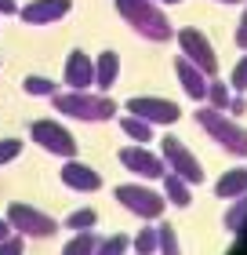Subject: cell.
<instances>
[{
    "instance_id": "13",
    "label": "cell",
    "mask_w": 247,
    "mask_h": 255,
    "mask_svg": "<svg viewBox=\"0 0 247 255\" xmlns=\"http://www.w3.org/2000/svg\"><path fill=\"white\" fill-rule=\"evenodd\" d=\"M11 223H15L22 234H33V237H44V234H55V223L48 215H40V212H33V208H26V204H11Z\"/></svg>"
},
{
    "instance_id": "23",
    "label": "cell",
    "mask_w": 247,
    "mask_h": 255,
    "mask_svg": "<svg viewBox=\"0 0 247 255\" xmlns=\"http://www.w3.org/2000/svg\"><path fill=\"white\" fill-rule=\"evenodd\" d=\"M18 153H22V142H18V138H0V164L15 160Z\"/></svg>"
},
{
    "instance_id": "15",
    "label": "cell",
    "mask_w": 247,
    "mask_h": 255,
    "mask_svg": "<svg viewBox=\"0 0 247 255\" xmlns=\"http://www.w3.org/2000/svg\"><path fill=\"white\" fill-rule=\"evenodd\" d=\"M116 77H120V55L116 51H102L98 62H95V88L105 95V91L116 84Z\"/></svg>"
},
{
    "instance_id": "10",
    "label": "cell",
    "mask_w": 247,
    "mask_h": 255,
    "mask_svg": "<svg viewBox=\"0 0 247 255\" xmlns=\"http://www.w3.org/2000/svg\"><path fill=\"white\" fill-rule=\"evenodd\" d=\"M69 7H73L69 0H33V4L18 7V15H22V22H29V26H51V22L69 15Z\"/></svg>"
},
{
    "instance_id": "27",
    "label": "cell",
    "mask_w": 247,
    "mask_h": 255,
    "mask_svg": "<svg viewBox=\"0 0 247 255\" xmlns=\"http://www.w3.org/2000/svg\"><path fill=\"white\" fill-rule=\"evenodd\" d=\"M233 88H237V91H247V55L237 62V69H233Z\"/></svg>"
},
{
    "instance_id": "19",
    "label": "cell",
    "mask_w": 247,
    "mask_h": 255,
    "mask_svg": "<svg viewBox=\"0 0 247 255\" xmlns=\"http://www.w3.org/2000/svg\"><path fill=\"white\" fill-rule=\"evenodd\" d=\"M164 190H167V197L174 204H189V186H185V179H178V175H164Z\"/></svg>"
},
{
    "instance_id": "30",
    "label": "cell",
    "mask_w": 247,
    "mask_h": 255,
    "mask_svg": "<svg viewBox=\"0 0 247 255\" xmlns=\"http://www.w3.org/2000/svg\"><path fill=\"white\" fill-rule=\"evenodd\" d=\"M0 255H22V241H0Z\"/></svg>"
},
{
    "instance_id": "5",
    "label": "cell",
    "mask_w": 247,
    "mask_h": 255,
    "mask_svg": "<svg viewBox=\"0 0 247 255\" xmlns=\"http://www.w3.org/2000/svg\"><path fill=\"white\" fill-rule=\"evenodd\" d=\"M127 113L131 117H142L146 124H174L182 117V110L174 106L171 99H157V95H131L127 99Z\"/></svg>"
},
{
    "instance_id": "3",
    "label": "cell",
    "mask_w": 247,
    "mask_h": 255,
    "mask_svg": "<svg viewBox=\"0 0 247 255\" xmlns=\"http://www.w3.org/2000/svg\"><path fill=\"white\" fill-rule=\"evenodd\" d=\"M196 124L204 128V131L215 138L222 149H229V153H237V157H247V128H240L237 121H229L222 110L204 106V110L196 113Z\"/></svg>"
},
{
    "instance_id": "8",
    "label": "cell",
    "mask_w": 247,
    "mask_h": 255,
    "mask_svg": "<svg viewBox=\"0 0 247 255\" xmlns=\"http://www.w3.org/2000/svg\"><path fill=\"white\" fill-rule=\"evenodd\" d=\"M116 201H120L127 212L142 215V219H157L164 212V197L146 190V186H120V190H116Z\"/></svg>"
},
{
    "instance_id": "22",
    "label": "cell",
    "mask_w": 247,
    "mask_h": 255,
    "mask_svg": "<svg viewBox=\"0 0 247 255\" xmlns=\"http://www.w3.org/2000/svg\"><path fill=\"white\" fill-rule=\"evenodd\" d=\"M244 219H247V197H240V204H237V208H233V212L226 215V226L233 230V234H237V230L244 226Z\"/></svg>"
},
{
    "instance_id": "2",
    "label": "cell",
    "mask_w": 247,
    "mask_h": 255,
    "mask_svg": "<svg viewBox=\"0 0 247 255\" xmlns=\"http://www.w3.org/2000/svg\"><path fill=\"white\" fill-rule=\"evenodd\" d=\"M55 99V110L66 113V117H77V121H109L116 113V102L109 95H87V91H66V95H51Z\"/></svg>"
},
{
    "instance_id": "20",
    "label": "cell",
    "mask_w": 247,
    "mask_h": 255,
    "mask_svg": "<svg viewBox=\"0 0 247 255\" xmlns=\"http://www.w3.org/2000/svg\"><path fill=\"white\" fill-rule=\"evenodd\" d=\"M207 102H211V110H226L229 106V88L222 80H207Z\"/></svg>"
},
{
    "instance_id": "28",
    "label": "cell",
    "mask_w": 247,
    "mask_h": 255,
    "mask_svg": "<svg viewBox=\"0 0 247 255\" xmlns=\"http://www.w3.org/2000/svg\"><path fill=\"white\" fill-rule=\"evenodd\" d=\"M153 248H157V234H153V230H142V237H138V252L149 255Z\"/></svg>"
},
{
    "instance_id": "32",
    "label": "cell",
    "mask_w": 247,
    "mask_h": 255,
    "mask_svg": "<svg viewBox=\"0 0 247 255\" xmlns=\"http://www.w3.org/2000/svg\"><path fill=\"white\" fill-rule=\"evenodd\" d=\"M0 15H18V4L15 0H0Z\"/></svg>"
},
{
    "instance_id": "12",
    "label": "cell",
    "mask_w": 247,
    "mask_h": 255,
    "mask_svg": "<svg viewBox=\"0 0 247 255\" xmlns=\"http://www.w3.org/2000/svg\"><path fill=\"white\" fill-rule=\"evenodd\" d=\"M174 73H178V84H182V91H185L193 102H204V99H207V73H204V69H196L185 55L174 62Z\"/></svg>"
},
{
    "instance_id": "4",
    "label": "cell",
    "mask_w": 247,
    "mask_h": 255,
    "mask_svg": "<svg viewBox=\"0 0 247 255\" xmlns=\"http://www.w3.org/2000/svg\"><path fill=\"white\" fill-rule=\"evenodd\" d=\"M178 44H182V55H185V59H189L196 69H204L207 77H215V73H218V55H215L211 40H207L200 29H193V26L178 29Z\"/></svg>"
},
{
    "instance_id": "21",
    "label": "cell",
    "mask_w": 247,
    "mask_h": 255,
    "mask_svg": "<svg viewBox=\"0 0 247 255\" xmlns=\"http://www.w3.org/2000/svg\"><path fill=\"white\" fill-rule=\"evenodd\" d=\"M91 252H95V237L91 234H80L77 241L66 245V255H91Z\"/></svg>"
},
{
    "instance_id": "29",
    "label": "cell",
    "mask_w": 247,
    "mask_h": 255,
    "mask_svg": "<svg viewBox=\"0 0 247 255\" xmlns=\"http://www.w3.org/2000/svg\"><path fill=\"white\" fill-rule=\"evenodd\" d=\"M233 40H237L240 48L247 51V7H244V18H240V26H237V37H233Z\"/></svg>"
},
{
    "instance_id": "9",
    "label": "cell",
    "mask_w": 247,
    "mask_h": 255,
    "mask_svg": "<svg viewBox=\"0 0 247 255\" xmlns=\"http://www.w3.org/2000/svg\"><path fill=\"white\" fill-rule=\"evenodd\" d=\"M120 164L131 168V171H138L142 179H164V175H167L164 160H160L157 153H149V149H142V146H127V149H120Z\"/></svg>"
},
{
    "instance_id": "17",
    "label": "cell",
    "mask_w": 247,
    "mask_h": 255,
    "mask_svg": "<svg viewBox=\"0 0 247 255\" xmlns=\"http://www.w3.org/2000/svg\"><path fill=\"white\" fill-rule=\"evenodd\" d=\"M120 128L135 142H153V124H146L142 117H131V113H127V117H120Z\"/></svg>"
},
{
    "instance_id": "31",
    "label": "cell",
    "mask_w": 247,
    "mask_h": 255,
    "mask_svg": "<svg viewBox=\"0 0 247 255\" xmlns=\"http://www.w3.org/2000/svg\"><path fill=\"white\" fill-rule=\"evenodd\" d=\"M229 113H237V117H240V113H247V99L244 95H237V99H229V106H226Z\"/></svg>"
},
{
    "instance_id": "25",
    "label": "cell",
    "mask_w": 247,
    "mask_h": 255,
    "mask_svg": "<svg viewBox=\"0 0 247 255\" xmlns=\"http://www.w3.org/2000/svg\"><path fill=\"white\" fill-rule=\"evenodd\" d=\"M160 248H164V255H178V245H174V230L171 226H160Z\"/></svg>"
},
{
    "instance_id": "18",
    "label": "cell",
    "mask_w": 247,
    "mask_h": 255,
    "mask_svg": "<svg viewBox=\"0 0 247 255\" xmlns=\"http://www.w3.org/2000/svg\"><path fill=\"white\" fill-rule=\"evenodd\" d=\"M22 91H26V95H33V99H51V95H55V80L33 73V77L22 80Z\"/></svg>"
},
{
    "instance_id": "7",
    "label": "cell",
    "mask_w": 247,
    "mask_h": 255,
    "mask_svg": "<svg viewBox=\"0 0 247 255\" xmlns=\"http://www.w3.org/2000/svg\"><path fill=\"white\" fill-rule=\"evenodd\" d=\"M164 164H171V171H174L178 179H185V182H200V179H204L200 160L182 146V138H174V135L164 138Z\"/></svg>"
},
{
    "instance_id": "14",
    "label": "cell",
    "mask_w": 247,
    "mask_h": 255,
    "mask_svg": "<svg viewBox=\"0 0 247 255\" xmlns=\"http://www.w3.org/2000/svg\"><path fill=\"white\" fill-rule=\"evenodd\" d=\"M62 182L66 186H73V190H98L102 186V175L95 168H87V164H77V160H69V164L62 168Z\"/></svg>"
},
{
    "instance_id": "34",
    "label": "cell",
    "mask_w": 247,
    "mask_h": 255,
    "mask_svg": "<svg viewBox=\"0 0 247 255\" xmlns=\"http://www.w3.org/2000/svg\"><path fill=\"white\" fill-rule=\"evenodd\" d=\"M157 4H182V0H157Z\"/></svg>"
},
{
    "instance_id": "33",
    "label": "cell",
    "mask_w": 247,
    "mask_h": 255,
    "mask_svg": "<svg viewBox=\"0 0 247 255\" xmlns=\"http://www.w3.org/2000/svg\"><path fill=\"white\" fill-rule=\"evenodd\" d=\"M4 237H7V226H4V223H0V241H4Z\"/></svg>"
},
{
    "instance_id": "24",
    "label": "cell",
    "mask_w": 247,
    "mask_h": 255,
    "mask_svg": "<svg viewBox=\"0 0 247 255\" xmlns=\"http://www.w3.org/2000/svg\"><path fill=\"white\" fill-rule=\"evenodd\" d=\"M69 226H73V230L95 226V212H91V208H84V212H73V215H69Z\"/></svg>"
},
{
    "instance_id": "35",
    "label": "cell",
    "mask_w": 247,
    "mask_h": 255,
    "mask_svg": "<svg viewBox=\"0 0 247 255\" xmlns=\"http://www.w3.org/2000/svg\"><path fill=\"white\" fill-rule=\"evenodd\" d=\"M218 4H240V0H218Z\"/></svg>"
},
{
    "instance_id": "26",
    "label": "cell",
    "mask_w": 247,
    "mask_h": 255,
    "mask_svg": "<svg viewBox=\"0 0 247 255\" xmlns=\"http://www.w3.org/2000/svg\"><path fill=\"white\" fill-rule=\"evenodd\" d=\"M124 248H127V237H109L98 248V255H124Z\"/></svg>"
},
{
    "instance_id": "11",
    "label": "cell",
    "mask_w": 247,
    "mask_h": 255,
    "mask_svg": "<svg viewBox=\"0 0 247 255\" xmlns=\"http://www.w3.org/2000/svg\"><path fill=\"white\" fill-rule=\"evenodd\" d=\"M66 84H69V91H87L91 84H95V62H91L84 51H69V59H66Z\"/></svg>"
},
{
    "instance_id": "6",
    "label": "cell",
    "mask_w": 247,
    "mask_h": 255,
    "mask_svg": "<svg viewBox=\"0 0 247 255\" xmlns=\"http://www.w3.org/2000/svg\"><path fill=\"white\" fill-rule=\"evenodd\" d=\"M29 135H33V142H40L48 153H58V157H73L77 153V138L58 121H33Z\"/></svg>"
},
{
    "instance_id": "1",
    "label": "cell",
    "mask_w": 247,
    "mask_h": 255,
    "mask_svg": "<svg viewBox=\"0 0 247 255\" xmlns=\"http://www.w3.org/2000/svg\"><path fill=\"white\" fill-rule=\"evenodd\" d=\"M116 11H120V18L138 33V37H146L153 44H167L174 37L171 22L157 7V0H116Z\"/></svg>"
},
{
    "instance_id": "16",
    "label": "cell",
    "mask_w": 247,
    "mask_h": 255,
    "mask_svg": "<svg viewBox=\"0 0 247 255\" xmlns=\"http://www.w3.org/2000/svg\"><path fill=\"white\" fill-rule=\"evenodd\" d=\"M218 197H244L247 193V168H233L218 179Z\"/></svg>"
}]
</instances>
